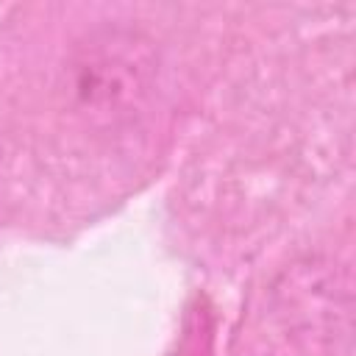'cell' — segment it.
<instances>
[{
  "label": "cell",
  "mask_w": 356,
  "mask_h": 356,
  "mask_svg": "<svg viewBox=\"0 0 356 356\" xmlns=\"http://www.w3.org/2000/svg\"><path fill=\"white\" fill-rule=\"evenodd\" d=\"M153 50L136 33L111 31L92 39L75 61V95L83 108L117 114L136 106L153 78Z\"/></svg>",
  "instance_id": "6da1fadb"
}]
</instances>
